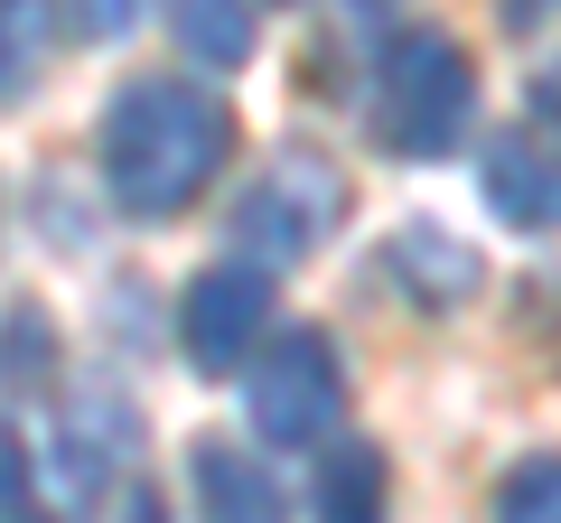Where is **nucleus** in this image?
Returning <instances> with one entry per match:
<instances>
[{
	"label": "nucleus",
	"instance_id": "nucleus-1",
	"mask_svg": "<svg viewBox=\"0 0 561 523\" xmlns=\"http://www.w3.org/2000/svg\"><path fill=\"white\" fill-rule=\"evenodd\" d=\"M243 121L206 75H131L94 121V178L122 216L169 224L234 168Z\"/></svg>",
	"mask_w": 561,
	"mask_h": 523
},
{
	"label": "nucleus",
	"instance_id": "nucleus-2",
	"mask_svg": "<svg viewBox=\"0 0 561 523\" xmlns=\"http://www.w3.org/2000/svg\"><path fill=\"white\" fill-rule=\"evenodd\" d=\"M365 131H375V150L402 160V168L459 160L468 131H478V57H468L449 28H431V20L383 28L375 75H365Z\"/></svg>",
	"mask_w": 561,
	"mask_h": 523
},
{
	"label": "nucleus",
	"instance_id": "nucleus-3",
	"mask_svg": "<svg viewBox=\"0 0 561 523\" xmlns=\"http://www.w3.org/2000/svg\"><path fill=\"white\" fill-rule=\"evenodd\" d=\"M337 224H346V168L328 160V150H309V141H280L272 160H262V178L243 187V206H234V262H253V271L280 281V271H300Z\"/></svg>",
	"mask_w": 561,
	"mask_h": 523
},
{
	"label": "nucleus",
	"instance_id": "nucleus-4",
	"mask_svg": "<svg viewBox=\"0 0 561 523\" xmlns=\"http://www.w3.org/2000/svg\"><path fill=\"white\" fill-rule=\"evenodd\" d=\"M243 393V430L262 449H328L346 411V356L328 327H272L262 356L234 374Z\"/></svg>",
	"mask_w": 561,
	"mask_h": 523
},
{
	"label": "nucleus",
	"instance_id": "nucleus-5",
	"mask_svg": "<svg viewBox=\"0 0 561 523\" xmlns=\"http://www.w3.org/2000/svg\"><path fill=\"white\" fill-rule=\"evenodd\" d=\"M262 337H272V271H253V262H206V271H187L179 290V356L197 364V374H243V364L262 356Z\"/></svg>",
	"mask_w": 561,
	"mask_h": 523
},
{
	"label": "nucleus",
	"instance_id": "nucleus-6",
	"mask_svg": "<svg viewBox=\"0 0 561 523\" xmlns=\"http://www.w3.org/2000/svg\"><path fill=\"white\" fill-rule=\"evenodd\" d=\"M478 206L505 234H561V141L534 121H505L478 141Z\"/></svg>",
	"mask_w": 561,
	"mask_h": 523
},
{
	"label": "nucleus",
	"instance_id": "nucleus-7",
	"mask_svg": "<svg viewBox=\"0 0 561 523\" xmlns=\"http://www.w3.org/2000/svg\"><path fill=\"white\" fill-rule=\"evenodd\" d=\"M383 281L412 290V309L449 318V309H468V300L486 290V262L468 253L440 216H412V224H393V243H383Z\"/></svg>",
	"mask_w": 561,
	"mask_h": 523
},
{
	"label": "nucleus",
	"instance_id": "nucleus-8",
	"mask_svg": "<svg viewBox=\"0 0 561 523\" xmlns=\"http://www.w3.org/2000/svg\"><path fill=\"white\" fill-rule=\"evenodd\" d=\"M122 440H131V421H122L113 403L66 411V421H57V440H47V458H38V504H47V477H57V504H66V514H84V504H94L103 486H113Z\"/></svg>",
	"mask_w": 561,
	"mask_h": 523
},
{
	"label": "nucleus",
	"instance_id": "nucleus-9",
	"mask_svg": "<svg viewBox=\"0 0 561 523\" xmlns=\"http://www.w3.org/2000/svg\"><path fill=\"white\" fill-rule=\"evenodd\" d=\"M309 523H393V458H383V440H328L319 449Z\"/></svg>",
	"mask_w": 561,
	"mask_h": 523
},
{
	"label": "nucleus",
	"instance_id": "nucleus-10",
	"mask_svg": "<svg viewBox=\"0 0 561 523\" xmlns=\"http://www.w3.org/2000/svg\"><path fill=\"white\" fill-rule=\"evenodd\" d=\"M187 486H197V523H280V486H272V467L243 458V449H225V440L197 449Z\"/></svg>",
	"mask_w": 561,
	"mask_h": 523
},
{
	"label": "nucleus",
	"instance_id": "nucleus-11",
	"mask_svg": "<svg viewBox=\"0 0 561 523\" xmlns=\"http://www.w3.org/2000/svg\"><path fill=\"white\" fill-rule=\"evenodd\" d=\"M169 28L197 66H243L262 38V0H169Z\"/></svg>",
	"mask_w": 561,
	"mask_h": 523
},
{
	"label": "nucleus",
	"instance_id": "nucleus-12",
	"mask_svg": "<svg viewBox=\"0 0 561 523\" xmlns=\"http://www.w3.org/2000/svg\"><path fill=\"white\" fill-rule=\"evenodd\" d=\"M47 38H57V10H47V0H0V113L38 84Z\"/></svg>",
	"mask_w": 561,
	"mask_h": 523
},
{
	"label": "nucleus",
	"instance_id": "nucleus-13",
	"mask_svg": "<svg viewBox=\"0 0 561 523\" xmlns=\"http://www.w3.org/2000/svg\"><path fill=\"white\" fill-rule=\"evenodd\" d=\"M486 523H561V449H524V458L496 477Z\"/></svg>",
	"mask_w": 561,
	"mask_h": 523
},
{
	"label": "nucleus",
	"instance_id": "nucleus-14",
	"mask_svg": "<svg viewBox=\"0 0 561 523\" xmlns=\"http://www.w3.org/2000/svg\"><path fill=\"white\" fill-rule=\"evenodd\" d=\"M47 10H57L66 38H84V47H122L140 20H150V10H160V0H47Z\"/></svg>",
	"mask_w": 561,
	"mask_h": 523
},
{
	"label": "nucleus",
	"instance_id": "nucleus-15",
	"mask_svg": "<svg viewBox=\"0 0 561 523\" xmlns=\"http://www.w3.org/2000/svg\"><path fill=\"white\" fill-rule=\"evenodd\" d=\"M0 523H47L38 504V458H28V440L10 421H0Z\"/></svg>",
	"mask_w": 561,
	"mask_h": 523
},
{
	"label": "nucleus",
	"instance_id": "nucleus-16",
	"mask_svg": "<svg viewBox=\"0 0 561 523\" xmlns=\"http://www.w3.org/2000/svg\"><path fill=\"white\" fill-rule=\"evenodd\" d=\"M534 131H552V141H561V57L534 75Z\"/></svg>",
	"mask_w": 561,
	"mask_h": 523
},
{
	"label": "nucleus",
	"instance_id": "nucleus-17",
	"mask_svg": "<svg viewBox=\"0 0 561 523\" xmlns=\"http://www.w3.org/2000/svg\"><path fill=\"white\" fill-rule=\"evenodd\" d=\"M561 20V0H505V28L515 38H534V28H552Z\"/></svg>",
	"mask_w": 561,
	"mask_h": 523
},
{
	"label": "nucleus",
	"instance_id": "nucleus-18",
	"mask_svg": "<svg viewBox=\"0 0 561 523\" xmlns=\"http://www.w3.org/2000/svg\"><path fill=\"white\" fill-rule=\"evenodd\" d=\"M346 10H356L365 28H402V20H412V0H346Z\"/></svg>",
	"mask_w": 561,
	"mask_h": 523
}]
</instances>
